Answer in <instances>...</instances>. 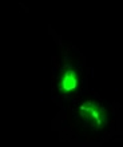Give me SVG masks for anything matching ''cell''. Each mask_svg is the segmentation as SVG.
I'll list each match as a JSON object with an SVG mask.
<instances>
[{
  "label": "cell",
  "instance_id": "6da1fadb",
  "mask_svg": "<svg viewBox=\"0 0 123 147\" xmlns=\"http://www.w3.org/2000/svg\"><path fill=\"white\" fill-rule=\"evenodd\" d=\"M78 115L94 130H103L107 124V112L95 100L87 99L78 107Z\"/></svg>",
  "mask_w": 123,
  "mask_h": 147
},
{
  "label": "cell",
  "instance_id": "7a4b0ae2",
  "mask_svg": "<svg viewBox=\"0 0 123 147\" xmlns=\"http://www.w3.org/2000/svg\"><path fill=\"white\" fill-rule=\"evenodd\" d=\"M80 87V76L72 64H64L58 80V90L62 95H72Z\"/></svg>",
  "mask_w": 123,
  "mask_h": 147
}]
</instances>
